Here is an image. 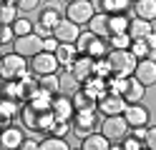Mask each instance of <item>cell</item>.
I'll return each instance as SVG.
<instances>
[{"label": "cell", "instance_id": "12", "mask_svg": "<svg viewBox=\"0 0 156 150\" xmlns=\"http://www.w3.org/2000/svg\"><path fill=\"white\" fill-rule=\"evenodd\" d=\"M133 78L146 88L156 85V60H151V58L139 60V63H136V70H133Z\"/></svg>", "mask_w": 156, "mask_h": 150}, {"label": "cell", "instance_id": "44", "mask_svg": "<svg viewBox=\"0 0 156 150\" xmlns=\"http://www.w3.org/2000/svg\"><path fill=\"white\" fill-rule=\"evenodd\" d=\"M33 33H35V35H41V38H48V35H53V30H51V28H45L43 23H38V25L33 23Z\"/></svg>", "mask_w": 156, "mask_h": 150}, {"label": "cell", "instance_id": "41", "mask_svg": "<svg viewBox=\"0 0 156 150\" xmlns=\"http://www.w3.org/2000/svg\"><path fill=\"white\" fill-rule=\"evenodd\" d=\"M13 40H15L13 28L10 25H3V28H0V45H13Z\"/></svg>", "mask_w": 156, "mask_h": 150}, {"label": "cell", "instance_id": "18", "mask_svg": "<svg viewBox=\"0 0 156 150\" xmlns=\"http://www.w3.org/2000/svg\"><path fill=\"white\" fill-rule=\"evenodd\" d=\"M131 15L154 23L156 20V0H133L131 3Z\"/></svg>", "mask_w": 156, "mask_h": 150}, {"label": "cell", "instance_id": "16", "mask_svg": "<svg viewBox=\"0 0 156 150\" xmlns=\"http://www.w3.org/2000/svg\"><path fill=\"white\" fill-rule=\"evenodd\" d=\"M81 150H111V140L106 138L103 133H98V130H93V133L83 135L81 145H78Z\"/></svg>", "mask_w": 156, "mask_h": 150}, {"label": "cell", "instance_id": "45", "mask_svg": "<svg viewBox=\"0 0 156 150\" xmlns=\"http://www.w3.org/2000/svg\"><path fill=\"white\" fill-rule=\"evenodd\" d=\"M38 140H33V138H23V143H20V148L18 150H38Z\"/></svg>", "mask_w": 156, "mask_h": 150}, {"label": "cell", "instance_id": "7", "mask_svg": "<svg viewBox=\"0 0 156 150\" xmlns=\"http://www.w3.org/2000/svg\"><path fill=\"white\" fill-rule=\"evenodd\" d=\"M13 50H15L18 55H23V58L30 60L33 55H38V53L43 50V38H41V35H35V33L18 35V38L13 40Z\"/></svg>", "mask_w": 156, "mask_h": 150}, {"label": "cell", "instance_id": "42", "mask_svg": "<svg viewBox=\"0 0 156 150\" xmlns=\"http://www.w3.org/2000/svg\"><path fill=\"white\" fill-rule=\"evenodd\" d=\"M38 5H41V0H18V10H23V13H33L38 10Z\"/></svg>", "mask_w": 156, "mask_h": 150}, {"label": "cell", "instance_id": "34", "mask_svg": "<svg viewBox=\"0 0 156 150\" xmlns=\"http://www.w3.org/2000/svg\"><path fill=\"white\" fill-rule=\"evenodd\" d=\"M93 75L106 78V80L113 75V73H111V63H108V58H98V60H93Z\"/></svg>", "mask_w": 156, "mask_h": 150}, {"label": "cell", "instance_id": "49", "mask_svg": "<svg viewBox=\"0 0 156 150\" xmlns=\"http://www.w3.org/2000/svg\"><path fill=\"white\" fill-rule=\"evenodd\" d=\"M66 3H76V0H66Z\"/></svg>", "mask_w": 156, "mask_h": 150}, {"label": "cell", "instance_id": "2", "mask_svg": "<svg viewBox=\"0 0 156 150\" xmlns=\"http://www.w3.org/2000/svg\"><path fill=\"white\" fill-rule=\"evenodd\" d=\"M106 58H108V63H111V73H113V75H121V78L133 75L136 63H139L129 48H126V50H116V48H111Z\"/></svg>", "mask_w": 156, "mask_h": 150}, {"label": "cell", "instance_id": "31", "mask_svg": "<svg viewBox=\"0 0 156 150\" xmlns=\"http://www.w3.org/2000/svg\"><path fill=\"white\" fill-rule=\"evenodd\" d=\"M78 88H81L78 78L71 73V70H63V73H61V90H66V93H76Z\"/></svg>", "mask_w": 156, "mask_h": 150}, {"label": "cell", "instance_id": "13", "mask_svg": "<svg viewBox=\"0 0 156 150\" xmlns=\"http://www.w3.org/2000/svg\"><path fill=\"white\" fill-rule=\"evenodd\" d=\"M144 95H146V85H141L133 75H129V78H126V88H123V93H121V98L126 100V105L144 103Z\"/></svg>", "mask_w": 156, "mask_h": 150}, {"label": "cell", "instance_id": "35", "mask_svg": "<svg viewBox=\"0 0 156 150\" xmlns=\"http://www.w3.org/2000/svg\"><path fill=\"white\" fill-rule=\"evenodd\" d=\"M96 35L91 33V30H81V35H78V40H76V50H78V55H86V50H88V45H91V40H93Z\"/></svg>", "mask_w": 156, "mask_h": 150}, {"label": "cell", "instance_id": "37", "mask_svg": "<svg viewBox=\"0 0 156 150\" xmlns=\"http://www.w3.org/2000/svg\"><path fill=\"white\" fill-rule=\"evenodd\" d=\"M106 83H108V93L121 95V93H123V88H126V78H121V75H111Z\"/></svg>", "mask_w": 156, "mask_h": 150}, {"label": "cell", "instance_id": "50", "mask_svg": "<svg viewBox=\"0 0 156 150\" xmlns=\"http://www.w3.org/2000/svg\"><path fill=\"white\" fill-rule=\"evenodd\" d=\"M0 60H3V55H0Z\"/></svg>", "mask_w": 156, "mask_h": 150}, {"label": "cell", "instance_id": "5", "mask_svg": "<svg viewBox=\"0 0 156 150\" xmlns=\"http://www.w3.org/2000/svg\"><path fill=\"white\" fill-rule=\"evenodd\" d=\"M28 68H30V73L35 78L38 75H48V73H61V65H58L55 53H48V50H41L38 55H33L30 63H28Z\"/></svg>", "mask_w": 156, "mask_h": 150}, {"label": "cell", "instance_id": "22", "mask_svg": "<svg viewBox=\"0 0 156 150\" xmlns=\"http://www.w3.org/2000/svg\"><path fill=\"white\" fill-rule=\"evenodd\" d=\"M71 98H73L76 110H93L96 105H98V98H93L88 90H83V88H78L76 93H71Z\"/></svg>", "mask_w": 156, "mask_h": 150}, {"label": "cell", "instance_id": "36", "mask_svg": "<svg viewBox=\"0 0 156 150\" xmlns=\"http://www.w3.org/2000/svg\"><path fill=\"white\" fill-rule=\"evenodd\" d=\"M10 28H13L15 38H18V35H28V33H33V23H30V20H28V18H18L15 23L10 25Z\"/></svg>", "mask_w": 156, "mask_h": 150}, {"label": "cell", "instance_id": "26", "mask_svg": "<svg viewBox=\"0 0 156 150\" xmlns=\"http://www.w3.org/2000/svg\"><path fill=\"white\" fill-rule=\"evenodd\" d=\"M38 85H41L45 93L58 95L61 93V73H48V75H38Z\"/></svg>", "mask_w": 156, "mask_h": 150}, {"label": "cell", "instance_id": "29", "mask_svg": "<svg viewBox=\"0 0 156 150\" xmlns=\"http://www.w3.org/2000/svg\"><path fill=\"white\" fill-rule=\"evenodd\" d=\"M38 113H41V110H35L30 103H23V108H20V120H23V125H25L28 130H38Z\"/></svg>", "mask_w": 156, "mask_h": 150}, {"label": "cell", "instance_id": "1", "mask_svg": "<svg viewBox=\"0 0 156 150\" xmlns=\"http://www.w3.org/2000/svg\"><path fill=\"white\" fill-rule=\"evenodd\" d=\"M25 60L28 58L18 55L15 50L8 53V55H3V60H0V78H3V80H23L28 75H33Z\"/></svg>", "mask_w": 156, "mask_h": 150}, {"label": "cell", "instance_id": "20", "mask_svg": "<svg viewBox=\"0 0 156 150\" xmlns=\"http://www.w3.org/2000/svg\"><path fill=\"white\" fill-rule=\"evenodd\" d=\"M86 28H88L96 38H108L111 35V30H108V13H93V18L88 20Z\"/></svg>", "mask_w": 156, "mask_h": 150}, {"label": "cell", "instance_id": "23", "mask_svg": "<svg viewBox=\"0 0 156 150\" xmlns=\"http://www.w3.org/2000/svg\"><path fill=\"white\" fill-rule=\"evenodd\" d=\"M154 30V25H151V20H144V18H131V23H129V35H131V40H139V38H146Z\"/></svg>", "mask_w": 156, "mask_h": 150}, {"label": "cell", "instance_id": "28", "mask_svg": "<svg viewBox=\"0 0 156 150\" xmlns=\"http://www.w3.org/2000/svg\"><path fill=\"white\" fill-rule=\"evenodd\" d=\"M108 40L106 38H93L91 40V45H88V50H86V55L88 58H93V60H98V58H106L108 55Z\"/></svg>", "mask_w": 156, "mask_h": 150}, {"label": "cell", "instance_id": "43", "mask_svg": "<svg viewBox=\"0 0 156 150\" xmlns=\"http://www.w3.org/2000/svg\"><path fill=\"white\" fill-rule=\"evenodd\" d=\"M58 45H61V43H58V40H55L53 35L43 38V50H48V53H55V50H58Z\"/></svg>", "mask_w": 156, "mask_h": 150}, {"label": "cell", "instance_id": "39", "mask_svg": "<svg viewBox=\"0 0 156 150\" xmlns=\"http://www.w3.org/2000/svg\"><path fill=\"white\" fill-rule=\"evenodd\" d=\"M144 148H149V150H156V125H146Z\"/></svg>", "mask_w": 156, "mask_h": 150}, {"label": "cell", "instance_id": "14", "mask_svg": "<svg viewBox=\"0 0 156 150\" xmlns=\"http://www.w3.org/2000/svg\"><path fill=\"white\" fill-rule=\"evenodd\" d=\"M131 3L133 0H93L96 13H108V15H113V13H129L131 15Z\"/></svg>", "mask_w": 156, "mask_h": 150}, {"label": "cell", "instance_id": "19", "mask_svg": "<svg viewBox=\"0 0 156 150\" xmlns=\"http://www.w3.org/2000/svg\"><path fill=\"white\" fill-rule=\"evenodd\" d=\"M61 18H63V15H61V10H58V3H45V5L41 8V13H38V23H43L45 28L53 30Z\"/></svg>", "mask_w": 156, "mask_h": 150}, {"label": "cell", "instance_id": "27", "mask_svg": "<svg viewBox=\"0 0 156 150\" xmlns=\"http://www.w3.org/2000/svg\"><path fill=\"white\" fill-rule=\"evenodd\" d=\"M71 145H68V140L61 138V135H53V133H48L43 140H41V145H38V150H68Z\"/></svg>", "mask_w": 156, "mask_h": 150}, {"label": "cell", "instance_id": "47", "mask_svg": "<svg viewBox=\"0 0 156 150\" xmlns=\"http://www.w3.org/2000/svg\"><path fill=\"white\" fill-rule=\"evenodd\" d=\"M10 123H13V120H8V118H5L3 113H0V130H3L5 125H10Z\"/></svg>", "mask_w": 156, "mask_h": 150}, {"label": "cell", "instance_id": "4", "mask_svg": "<svg viewBox=\"0 0 156 150\" xmlns=\"http://www.w3.org/2000/svg\"><path fill=\"white\" fill-rule=\"evenodd\" d=\"M71 125H73L76 135H88V133H93V130H98V125H101L98 108H93V110H76Z\"/></svg>", "mask_w": 156, "mask_h": 150}, {"label": "cell", "instance_id": "24", "mask_svg": "<svg viewBox=\"0 0 156 150\" xmlns=\"http://www.w3.org/2000/svg\"><path fill=\"white\" fill-rule=\"evenodd\" d=\"M81 88H83V90H88L93 98H101V95L108 93V83H106V78H98V75H91L88 80H83Z\"/></svg>", "mask_w": 156, "mask_h": 150}, {"label": "cell", "instance_id": "30", "mask_svg": "<svg viewBox=\"0 0 156 150\" xmlns=\"http://www.w3.org/2000/svg\"><path fill=\"white\" fill-rule=\"evenodd\" d=\"M18 20V8L10 5V3H0V25H13Z\"/></svg>", "mask_w": 156, "mask_h": 150}, {"label": "cell", "instance_id": "21", "mask_svg": "<svg viewBox=\"0 0 156 150\" xmlns=\"http://www.w3.org/2000/svg\"><path fill=\"white\" fill-rule=\"evenodd\" d=\"M55 58H58V65H61V70H68L73 65V60L78 58V50L73 43H61L55 50Z\"/></svg>", "mask_w": 156, "mask_h": 150}, {"label": "cell", "instance_id": "9", "mask_svg": "<svg viewBox=\"0 0 156 150\" xmlns=\"http://www.w3.org/2000/svg\"><path fill=\"white\" fill-rule=\"evenodd\" d=\"M98 113L106 118V115H123V108H126V100L116 93H106L98 98Z\"/></svg>", "mask_w": 156, "mask_h": 150}, {"label": "cell", "instance_id": "51", "mask_svg": "<svg viewBox=\"0 0 156 150\" xmlns=\"http://www.w3.org/2000/svg\"><path fill=\"white\" fill-rule=\"evenodd\" d=\"M0 28H3V25H0Z\"/></svg>", "mask_w": 156, "mask_h": 150}, {"label": "cell", "instance_id": "25", "mask_svg": "<svg viewBox=\"0 0 156 150\" xmlns=\"http://www.w3.org/2000/svg\"><path fill=\"white\" fill-rule=\"evenodd\" d=\"M129 23H131V15L129 13H113V15H108V30H111V35L129 33Z\"/></svg>", "mask_w": 156, "mask_h": 150}, {"label": "cell", "instance_id": "32", "mask_svg": "<svg viewBox=\"0 0 156 150\" xmlns=\"http://www.w3.org/2000/svg\"><path fill=\"white\" fill-rule=\"evenodd\" d=\"M108 48H116V50H126L131 45V35L129 33H116V35H108Z\"/></svg>", "mask_w": 156, "mask_h": 150}, {"label": "cell", "instance_id": "15", "mask_svg": "<svg viewBox=\"0 0 156 150\" xmlns=\"http://www.w3.org/2000/svg\"><path fill=\"white\" fill-rule=\"evenodd\" d=\"M23 143V133L15 125H5L0 130V150H15Z\"/></svg>", "mask_w": 156, "mask_h": 150}, {"label": "cell", "instance_id": "6", "mask_svg": "<svg viewBox=\"0 0 156 150\" xmlns=\"http://www.w3.org/2000/svg\"><path fill=\"white\" fill-rule=\"evenodd\" d=\"M96 13V5L93 0H76V3H68L66 5V18L73 20L76 25H88V20Z\"/></svg>", "mask_w": 156, "mask_h": 150}, {"label": "cell", "instance_id": "10", "mask_svg": "<svg viewBox=\"0 0 156 150\" xmlns=\"http://www.w3.org/2000/svg\"><path fill=\"white\" fill-rule=\"evenodd\" d=\"M78 35H81V25H76L73 20H68V18H61L58 25L53 28V38L58 43H76Z\"/></svg>", "mask_w": 156, "mask_h": 150}, {"label": "cell", "instance_id": "38", "mask_svg": "<svg viewBox=\"0 0 156 150\" xmlns=\"http://www.w3.org/2000/svg\"><path fill=\"white\" fill-rule=\"evenodd\" d=\"M68 130H73L71 120H55V123H53V128H51V133H53V135L66 138V135H68Z\"/></svg>", "mask_w": 156, "mask_h": 150}, {"label": "cell", "instance_id": "40", "mask_svg": "<svg viewBox=\"0 0 156 150\" xmlns=\"http://www.w3.org/2000/svg\"><path fill=\"white\" fill-rule=\"evenodd\" d=\"M141 148H144V143H141V140H136L133 135H126L121 140V150H141Z\"/></svg>", "mask_w": 156, "mask_h": 150}, {"label": "cell", "instance_id": "8", "mask_svg": "<svg viewBox=\"0 0 156 150\" xmlns=\"http://www.w3.org/2000/svg\"><path fill=\"white\" fill-rule=\"evenodd\" d=\"M51 110H53L55 120H73V115H76L73 98H71V95H63V93L53 95V100H51Z\"/></svg>", "mask_w": 156, "mask_h": 150}, {"label": "cell", "instance_id": "46", "mask_svg": "<svg viewBox=\"0 0 156 150\" xmlns=\"http://www.w3.org/2000/svg\"><path fill=\"white\" fill-rule=\"evenodd\" d=\"M144 40H146V45H149V48H156V30H151Z\"/></svg>", "mask_w": 156, "mask_h": 150}, {"label": "cell", "instance_id": "33", "mask_svg": "<svg viewBox=\"0 0 156 150\" xmlns=\"http://www.w3.org/2000/svg\"><path fill=\"white\" fill-rule=\"evenodd\" d=\"M129 50L133 53V58L136 60H144V58H149V45H146V40L144 38H139V40H131V45H129Z\"/></svg>", "mask_w": 156, "mask_h": 150}, {"label": "cell", "instance_id": "11", "mask_svg": "<svg viewBox=\"0 0 156 150\" xmlns=\"http://www.w3.org/2000/svg\"><path fill=\"white\" fill-rule=\"evenodd\" d=\"M123 120L129 123V128H139V125H149L151 113L146 110L141 103H131L123 108Z\"/></svg>", "mask_w": 156, "mask_h": 150}, {"label": "cell", "instance_id": "17", "mask_svg": "<svg viewBox=\"0 0 156 150\" xmlns=\"http://www.w3.org/2000/svg\"><path fill=\"white\" fill-rule=\"evenodd\" d=\"M68 70H71V73L78 78V83H83V80H88V78L93 75V58H88V55H78Z\"/></svg>", "mask_w": 156, "mask_h": 150}, {"label": "cell", "instance_id": "3", "mask_svg": "<svg viewBox=\"0 0 156 150\" xmlns=\"http://www.w3.org/2000/svg\"><path fill=\"white\" fill-rule=\"evenodd\" d=\"M129 123L123 120V115H106L101 120V133L111 140V145L113 143H121V140L129 135Z\"/></svg>", "mask_w": 156, "mask_h": 150}, {"label": "cell", "instance_id": "48", "mask_svg": "<svg viewBox=\"0 0 156 150\" xmlns=\"http://www.w3.org/2000/svg\"><path fill=\"white\" fill-rule=\"evenodd\" d=\"M149 58H151V60H156V48H151V50H149Z\"/></svg>", "mask_w": 156, "mask_h": 150}]
</instances>
